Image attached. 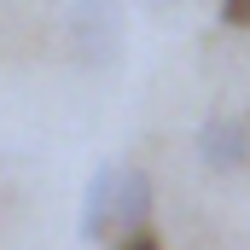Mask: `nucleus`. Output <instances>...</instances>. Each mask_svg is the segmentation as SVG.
<instances>
[{
    "label": "nucleus",
    "instance_id": "f257e3e1",
    "mask_svg": "<svg viewBox=\"0 0 250 250\" xmlns=\"http://www.w3.org/2000/svg\"><path fill=\"white\" fill-rule=\"evenodd\" d=\"M123 0H70V41H76V59L93 64V70H111L123 59Z\"/></svg>",
    "mask_w": 250,
    "mask_h": 250
},
{
    "label": "nucleus",
    "instance_id": "f03ea898",
    "mask_svg": "<svg viewBox=\"0 0 250 250\" xmlns=\"http://www.w3.org/2000/svg\"><path fill=\"white\" fill-rule=\"evenodd\" d=\"M198 157H204V169H215V175L245 169L250 163V123L233 117V111H215L209 123L198 128Z\"/></svg>",
    "mask_w": 250,
    "mask_h": 250
},
{
    "label": "nucleus",
    "instance_id": "7ed1b4c3",
    "mask_svg": "<svg viewBox=\"0 0 250 250\" xmlns=\"http://www.w3.org/2000/svg\"><path fill=\"white\" fill-rule=\"evenodd\" d=\"M151 204H157V187L151 175L134 163V169H117V204H111V233H134L151 221Z\"/></svg>",
    "mask_w": 250,
    "mask_h": 250
},
{
    "label": "nucleus",
    "instance_id": "20e7f679",
    "mask_svg": "<svg viewBox=\"0 0 250 250\" xmlns=\"http://www.w3.org/2000/svg\"><path fill=\"white\" fill-rule=\"evenodd\" d=\"M111 204H117V163H99L93 181H87V192H82V221H76V233L87 245L111 239Z\"/></svg>",
    "mask_w": 250,
    "mask_h": 250
},
{
    "label": "nucleus",
    "instance_id": "39448f33",
    "mask_svg": "<svg viewBox=\"0 0 250 250\" xmlns=\"http://www.w3.org/2000/svg\"><path fill=\"white\" fill-rule=\"evenodd\" d=\"M221 18L233 29H250V0H221Z\"/></svg>",
    "mask_w": 250,
    "mask_h": 250
},
{
    "label": "nucleus",
    "instance_id": "423d86ee",
    "mask_svg": "<svg viewBox=\"0 0 250 250\" xmlns=\"http://www.w3.org/2000/svg\"><path fill=\"white\" fill-rule=\"evenodd\" d=\"M117 250H163V245H157L146 227H134V233H123V245H117Z\"/></svg>",
    "mask_w": 250,
    "mask_h": 250
}]
</instances>
